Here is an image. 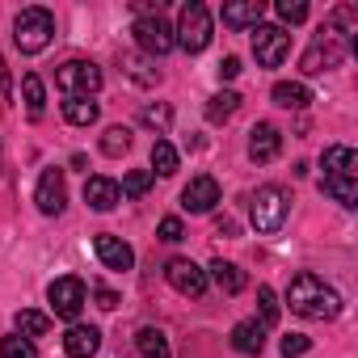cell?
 <instances>
[{"label":"cell","instance_id":"obj_1","mask_svg":"<svg viewBox=\"0 0 358 358\" xmlns=\"http://www.w3.org/2000/svg\"><path fill=\"white\" fill-rule=\"evenodd\" d=\"M287 303L303 320H333V316H341V295L312 270H299L287 282Z\"/></svg>","mask_w":358,"mask_h":358},{"label":"cell","instance_id":"obj_2","mask_svg":"<svg viewBox=\"0 0 358 358\" xmlns=\"http://www.w3.org/2000/svg\"><path fill=\"white\" fill-rule=\"evenodd\" d=\"M345 55H350V43H345V34L337 30V26H320L316 30V38L308 43V51H303V59H299V68H303V76H320V72H333V68H341L345 64Z\"/></svg>","mask_w":358,"mask_h":358},{"label":"cell","instance_id":"obj_3","mask_svg":"<svg viewBox=\"0 0 358 358\" xmlns=\"http://www.w3.org/2000/svg\"><path fill=\"white\" fill-rule=\"evenodd\" d=\"M287 215H291V190L287 186H257L253 190V199H249V220H253V228L262 232V236H274L282 224H287Z\"/></svg>","mask_w":358,"mask_h":358},{"label":"cell","instance_id":"obj_4","mask_svg":"<svg viewBox=\"0 0 358 358\" xmlns=\"http://www.w3.org/2000/svg\"><path fill=\"white\" fill-rule=\"evenodd\" d=\"M51 38H55V13H51V9L30 5V9L17 13V22H13V43H17L22 55H38V51H47Z\"/></svg>","mask_w":358,"mask_h":358},{"label":"cell","instance_id":"obj_5","mask_svg":"<svg viewBox=\"0 0 358 358\" xmlns=\"http://www.w3.org/2000/svg\"><path fill=\"white\" fill-rule=\"evenodd\" d=\"M173 38L182 51L199 55L211 47V9L203 5V0H190V5H182V13H177V26H173Z\"/></svg>","mask_w":358,"mask_h":358},{"label":"cell","instance_id":"obj_6","mask_svg":"<svg viewBox=\"0 0 358 358\" xmlns=\"http://www.w3.org/2000/svg\"><path fill=\"white\" fill-rule=\"evenodd\" d=\"M55 85L68 93V97H93L101 89V68L93 59H64L55 68Z\"/></svg>","mask_w":358,"mask_h":358},{"label":"cell","instance_id":"obj_7","mask_svg":"<svg viewBox=\"0 0 358 358\" xmlns=\"http://www.w3.org/2000/svg\"><path fill=\"white\" fill-rule=\"evenodd\" d=\"M47 299H51V312H55L59 320H72V324H76V316L85 312L89 291H85V282H80L76 274H64V278H55V282L47 287Z\"/></svg>","mask_w":358,"mask_h":358},{"label":"cell","instance_id":"obj_8","mask_svg":"<svg viewBox=\"0 0 358 358\" xmlns=\"http://www.w3.org/2000/svg\"><path fill=\"white\" fill-rule=\"evenodd\" d=\"M164 278H169V287H173L177 295H190V299H203V295H207V287H211L207 270H203V266H194L190 257H173V262L164 266Z\"/></svg>","mask_w":358,"mask_h":358},{"label":"cell","instance_id":"obj_9","mask_svg":"<svg viewBox=\"0 0 358 358\" xmlns=\"http://www.w3.org/2000/svg\"><path fill=\"white\" fill-rule=\"evenodd\" d=\"M135 43H139V51L143 55H169L173 47H177V38H173V26L160 17V13H152V17H135Z\"/></svg>","mask_w":358,"mask_h":358},{"label":"cell","instance_id":"obj_10","mask_svg":"<svg viewBox=\"0 0 358 358\" xmlns=\"http://www.w3.org/2000/svg\"><path fill=\"white\" fill-rule=\"evenodd\" d=\"M253 55L262 68H278L291 55V34L282 26H253Z\"/></svg>","mask_w":358,"mask_h":358},{"label":"cell","instance_id":"obj_11","mask_svg":"<svg viewBox=\"0 0 358 358\" xmlns=\"http://www.w3.org/2000/svg\"><path fill=\"white\" fill-rule=\"evenodd\" d=\"M34 203L43 215H64L68 207V182H64V169H43L38 186H34Z\"/></svg>","mask_w":358,"mask_h":358},{"label":"cell","instance_id":"obj_12","mask_svg":"<svg viewBox=\"0 0 358 358\" xmlns=\"http://www.w3.org/2000/svg\"><path fill=\"white\" fill-rule=\"evenodd\" d=\"M215 203H220V182H215V177H211V173L190 177V186L182 190V211L207 215V211H215Z\"/></svg>","mask_w":358,"mask_h":358},{"label":"cell","instance_id":"obj_13","mask_svg":"<svg viewBox=\"0 0 358 358\" xmlns=\"http://www.w3.org/2000/svg\"><path fill=\"white\" fill-rule=\"evenodd\" d=\"M93 253H97V262L106 270H131L135 266V249L122 236H114V232H97L93 236Z\"/></svg>","mask_w":358,"mask_h":358},{"label":"cell","instance_id":"obj_14","mask_svg":"<svg viewBox=\"0 0 358 358\" xmlns=\"http://www.w3.org/2000/svg\"><path fill=\"white\" fill-rule=\"evenodd\" d=\"M278 152H282V131H278L274 122H257V127L249 131V156H253L257 164H270Z\"/></svg>","mask_w":358,"mask_h":358},{"label":"cell","instance_id":"obj_15","mask_svg":"<svg viewBox=\"0 0 358 358\" xmlns=\"http://www.w3.org/2000/svg\"><path fill=\"white\" fill-rule=\"evenodd\" d=\"M64 350H68V358H93L97 350H101V329L97 324H68V333H64Z\"/></svg>","mask_w":358,"mask_h":358},{"label":"cell","instance_id":"obj_16","mask_svg":"<svg viewBox=\"0 0 358 358\" xmlns=\"http://www.w3.org/2000/svg\"><path fill=\"white\" fill-rule=\"evenodd\" d=\"M85 203L93 211H114L122 203V190H118L114 177H89V182H85Z\"/></svg>","mask_w":358,"mask_h":358},{"label":"cell","instance_id":"obj_17","mask_svg":"<svg viewBox=\"0 0 358 358\" xmlns=\"http://www.w3.org/2000/svg\"><path fill=\"white\" fill-rule=\"evenodd\" d=\"M262 13H266L262 0H236V5H224V26L228 30H249V26H262Z\"/></svg>","mask_w":358,"mask_h":358},{"label":"cell","instance_id":"obj_18","mask_svg":"<svg viewBox=\"0 0 358 358\" xmlns=\"http://www.w3.org/2000/svg\"><path fill=\"white\" fill-rule=\"evenodd\" d=\"M207 278H211L224 295H241V291H245V282H249V278H245V270H241L236 262H224V257H215V262H211Z\"/></svg>","mask_w":358,"mask_h":358},{"label":"cell","instance_id":"obj_19","mask_svg":"<svg viewBox=\"0 0 358 358\" xmlns=\"http://www.w3.org/2000/svg\"><path fill=\"white\" fill-rule=\"evenodd\" d=\"M320 164H324V177H354L358 156H354L350 143H329L324 156H320Z\"/></svg>","mask_w":358,"mask_h":358},{"label":"cell","instance_id":"obj_20","mask_svg":"<svg viewBox=\"0 0 358 358\" xmlns=\"http://www.w3.org/2000/svg\"><path fill=\"white\" fill-rule=\"evenodd\" d=\"M232 350H236V354H249V358L262 354V350H266V329H262L257 320H241V324L232 329Z\"/></svg>","mask_w":358,"mask_h":358},{"label":"cell","instance_id":"obj_21","mask_svg":"<svg viewBox=\"0 0 358 358\" xmlns=\"http://www.w3.org/2000/svg\"><path fill=\"white\" fill-rule=\"evenodd\" d=\"M270 97H274V106H282V110H308L312 89L299 85V80H278V85L270 89Z\"/></svg>","mask_w":358,"mask_h":358},{"label":"cell","instance_id":"obj_22","mask_svg":"<svg viewBox=\"0 0 358 358\" xmlns=\"http://www.w3.org/2000/svg\"><path fill=\"white\" fill-rule=\"evenodd\" d=\"M22 101H26V114L38 122L47 114V89H43V76L38 72H26L22 76Z\"/></svg>","mask_w":358,"mask_h":358},{"label":"cell","instance_id":"obj_23","mask_svg":"<svg viewBox=\"0 0 358 358\" xmlns=\"http://www.w3.org/2000/svg\"><path fill=\"white\" fill-rule=\"evenodd\" d=\"M320 190H324L333 203H341L345 211H354V207H358V182H354V177H324Z\"/></svg>","mask_w":358,"mask_h":358},{"label":"cell","instance_id":"obj_24","mask_svg":"<svg viewBox=\"0 0 358 358\" xmlns=\"http://www.w3.org/2000/svg\"><path fill=\"white\" fill-rule=\"evenodd\" d=\"M97 114H101V106H97L93 97H68V101H64V118H68L72 127H93Z\"/></svg>","mask_w":358,"mask_h":358},{"label":"cell","instance_id":"obj_25","mask_svg":"<svg viewBox=\"0 0 358 358\" xmlns=\"http://www.w3.org/2000/svg\"><path fill=\"white\" fill-rule=\"evenodd\" d=\"M122 68H127V76H131L135 85H143V89H156V85H160V68H152V59H143V55H122Z\"/></svg>","mask_w":358,"mask_h":358},{"label":"cell","instance_id":"obj_26","mask_svg":"<svg viewBox=\"0 0 358 358\" xmlns=\"http://www.w3.org/2000/svg\"><path fill=\"white\" fill-rule=\"evenodd\" d=\"M135 345H139V358H169V337L152 324H143L135 333Z\"/></svg>","mask_w":358,"mask_h":358},{"label":"cell","instance_id":"obj_27","mask_svg":"<svg viewBox=\"0 0 358 358\" xmlns=\"http://www.w3.org/2000/svg\"><path fill=\"white\" fill-rule=\"evenodd\" d=\"M241 110V93H232V89H224V93H215L211 101H207V122H228L232 114Z\"/></svg>","mask_w":358,"mask_h":358},{"label":"cell","instance_id":"obj_28","mask_svg":"<svg viewBox=\"0 0 358 358\" xmlns=\"http://www.w3.org/2000/svg\"><path fill=\"white\" fill-rule=\"evenodd\" d=\"M13 324H17V333H22V337H30V341H34V337H43V333L51 329V316H47V312H34V308H22V312L13 316Z\"/></svg>","mask_w":358,"mask_h":358},{"label":"cell","instance_id":"obj_29","mask_svg":"<svg viewBox=\"0 0 358 358\" xmlns=\"http://www.w3.org/2000/svg\"><path fill=\"white\" fill-rule=\"evenodd\" d=\"M152 182H156V173H152V169H131V173L122 177V186H118V190H122V199H143V194L152 190Z\"/></svg>","mask_w":358,"mask_h":358},{"label":"cell","instance_id":"obj_30","mask_svg":"<svg viewBox=\"0 0 358 358\" xmlns=\"http://www.w3.org/2000/svg\"><path fill=\"white\" fill-rule=\"evenodd\" d=\"M152 173H160V177H173L177 173V148L169 139H156L152 143Z\"/></svg>","mask_w":358,"mask_h":358},{"label":"cell","instance_id":"obj_31","mask_svg":"<svg viewBox=\"0 0 358 358\" xmlns=\"http://www.w3.org/2000/svg\"><path fill=\"white\" fill-rule=\"evenodd\" d=\"M0 358H38V345L30 337H22V333L0 337Z\"/></svg>","mask_w":358,"mask_h":358},{"label":"cell","instance_id":"obj_32","mask_svg":"<svg viewBox=\"0 0 358 358\" xmlns=\"http://www.w3.org/2000/svg\"><path fill=\"white\" fill-rule=\"evenodd\" d=\"M257 324L262 329H270V324H278V295H274V287H257Z\"/></svg>","mask_w":358,"mask_h":358},{"label":"cell","instance_id":"obj_33","mask_svg":"<svg viewBox=\"0 0 358 358\" xmlns=\"http://www.w3.org/2000/svg\"><path fill=\"white\" fill-rule=\"evenodd\" d=\"M131 148V131L127 127H106V135H101V152L106 156H122Z\"/></svg>","mask_w":358,"mask_h":358},{"label":"cell","instance_id":"obj_34","mask_svg":"<svg viewBox=\"0 0 358 358\" xmlns=\"http://www.w3.org/2000/svg\"><path fill=\"white\" fill-rule=\"evenodd\" d=\"M139 122H143V127H152V131H164V127L173 122V110H169L164 101H156V106H143V110H139Z\"/></svg>","mask_w":358,"mask_h":358},{"label":"cell","instance_id":"obj_35","mask_svg":"<svg viewBox=\"0 0 358 358\" xmlns=\"http://www.w3.org/2000/svg\"><path fill=\"white\" fill-rule=\"evenodd\" d=\"M308 350H312V341H308L303 333H287V337L278 341V354H282V358H299V354H308Z\"/></svg>","mask_w":358,"mask_h":358},{"label":"cell","instance_id":"obj_36","mask_svg":"<svg viewBox=\"0 0 358 358\" xmlns=\"http://www.w3.org/2000/svg\"><path fill=\"white\" fill-rule=\"evenodd\" d=\"M274 9H278V17H282V22H291V26H299V22L308 17V5H303V0H278Z\"/></svg>","mask_w":358,"mask_h":358},{"label":"cell","instance_id":"obj_37","mask_svg":"<svg viewBox=\"0 0 358 358\" xmlns=\"http://www.w3.org/2000/svg\"><path fill=\"white\" fill-rule=\"evenodd\" d=\"M182 236H186V228H182V220H177V215H164V220H160V241L177 245Z\"/></svg>","mask_w":358,"mask_h":358},{"label":"cell","instance_id":"obj_38","mask_svg":"<svg viewBox=\"0 0 358 358\" xmlns=\"http://www.w3.org/2000/svg\"><path fill=\"white\" fill-rule=\"evenodd\" d=\"M93 299H97V308H106V312H114V308H118V295H114L110 287H97V291H93Z\"/></svg>","mask_w":358,"mask_h":358},{"label":"cell","instance_id":"obj_39","mask_svg":"<svg viewBox=\"0 0 358 358\" xmlns=\"http://www.w3.org/2000/svg\"><path fill=\"white\" fill-rule=\"evenodd\" d=\"M220 76H224V80H236V76H241V59H236V55H228V59L220 64Z\"/></svg>","mask_w":358,"mask_h":358},{"label":"cell","instance_id":"obj_40","mask_svg":"<svg viewBox=\"0 0 358 358\" xmlns=\"http://www.w3.org/2000/svg\"><path fill=\"white\" fill-rule=\"evenodd\" d=\"M0 97H9V68H5V59H0Z\"/></svg>","mask_w":358,"mask_h":358}]
</instances>
